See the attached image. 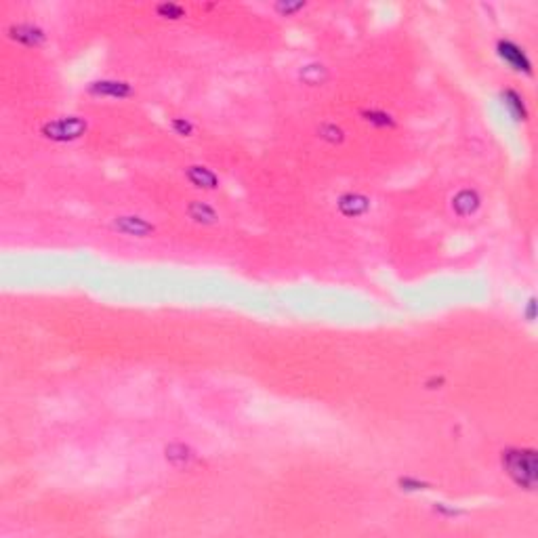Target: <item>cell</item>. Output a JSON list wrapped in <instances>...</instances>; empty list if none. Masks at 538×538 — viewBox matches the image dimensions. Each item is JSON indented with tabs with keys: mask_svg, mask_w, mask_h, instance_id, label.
<instances>
[{
	"mask_svg": "<svg viewBox=\"0 0 538 538\" xmlns=\"http://www.w3.org/2000/svg\"><path fill=\"white\" fill-rule=\"evenodd\" d=\"M156 13L162 19H181V17L187 15V11L181 5H177V3H160L156 7Z\"/></svg>",
	"mask_w": 538,
	"mask_h": 538,
	"instance_id": "13",
	"label": "cell"
},
{
	"mask_svg": "<svg viewBox=\"0 0 538 538\" xmlns=\"http://www.w3.org/2000/svg\"><path fill=\"white\" fill-rule=\"evenodd\" d=\"M189 217L198 223H215L217 221V213L211 204H207V202H202V200H196L191 202V207H189Z\"/></svg>",
	"mask_w": 538,
	"mask_h": 538,
	"instance_id": "11",
	"label": "cell"
},
{
	"mask_svg": "<svg viewBox=\"0 0 538 538\" xmlns=\"http://www.w3.org/2000/svg\"><path fill=\"white\" fill-rule=\"evenodd\" d=\"M173 128L181 134V137H189L191 130H194V126L187 120H183V118H175L173 120Z\"/></svg>",
	"mask_w": 538,
	"mask_h": 538,
	"instance_id": "17",
	"label": "cell"
},
{
	"mask_svg": "<svg viewBox=\"0 0 538 538\" xmlns=\"http://www.w3.org/2000/svg\"><path fill=\"white\" fill-rule=\"evenodd\" d=\"M276 9H278L282 15L290 17L292 13L301 11V9H305V3H280V5H276Z\"/></svg>",
	"mask_w": 538,
	"mask_h": 538,
	"instance_id": "16",
	"label": "cell"
},
{
	"mask_svg": "<svg viewBox=\"0 0 538 538\" xmlns=\"http://www.w3.org/2000/svg\"><path fill=\"white\" fill-rule=\"evenodd\" d=\"M84 130H86V120H82L80 116L57 118L43 126V134L51 141H74L82 137Z\"/></svg>",
	"mask_w": 538,
	"mask_h": 538,
	"instance_id": "2",
	"label": "cell"
},
{
	"mask_svg": "<svg viewBox=\"0 0 538 538\" xmlns=\"http://www.w3.org/2000/svg\"><path fill=\"white\" fill-rule=\"evenodd\" d=\"M364 120L370 122V124H375V126H379V128H391V126H395L393 116L387 114V112H383V110H366V112H364Z\"/></svg>",
	"mask_w": 538,
	"mask_h": 538,
	"instance_id": "12",
	"label": "cell"
},
{
	"mask_svg": "<svg viewBox=\"0 0 538 538\" xmlns=\"http://www.w3.org/2000/svg\"><path fill=\"white\" fill-rule=\"evenodd\" d=\"M11 38L25 47H40L45 43V30L34 23H19L11 27Z\"/></svg>",
	"mask_w": 538,
	"mask_h": 538,
	"instance_id": "6",
	"label": "cell"
},
{
	"mask_svg": "<svg viewBox=\"0 0 538 538\" xmlns=\"http://www.w3.org/2000/svg\"><path fill=\"white\" fill-rule=\"evenodd\" d=\"M370 209L368 198L360 196V194H345L339 198V211L345 217H360Z\"/></svg>",
	"mask_w": 538,
	"mask_h": 538,
	"instance_id": "9",
	"label": "cell"
},
{
	"mask_svg": "<svg viewBox=\"0 0 538 538\" xmlns=\"http://www.w3.org/2000/svg\"><path fill=\"white\" fill-rule=\"evenodd\" d=\"M114 229L124 233V235H132V238H150V235L156 231L154 223H150L143 217L137 215H122L114 219Z\"/></svg>",
	"mask_w": 538,
	"mask_h": 538,
	"instance_id": "4",
	"label": "cell"
},
{
	"mask_svg": "<svg viewBox=\"0 0 538 538\" xmlns=\"http://www.w3.org/2000/svg\"><path fill=\"white\" fill-rule=\"evenodd\" d=\"M399 486H401V490H406V492H410V490H427L429 488V484L419 480V478H401Z\"/></svg>",
	"mask_w": 538,
	"mask_h": 538,
	"instance_id": "15",
	"label": "cell"
},
{
	"mask_svg": "<svg viewBox=\"0 0 538 538\" xmlns=\"http://www.w3.org/2000/svg\"><path fill=\"white\" fill-rule=\"evenodd\" d=\"M318 132H320L322 139H326V141H330V143H341V141L345 139L343 128L336 126V124H322Z\"/></svg>",
	"mask_w": 538,
	"mask_h": 538,
	"instance_id": "14",
	"label": "cell"
},
{
	"mask_svg": "<svg viewBox=\"0 0 538 538\" xmlns=\"http://www.w3.org/2000/svg\"><path fill=\"white\" fill-rule=\"evenodd\" d=\"M500 463L507 473L519 488L534 490L538 484V456L534 448H507L500 454Z\"/></svg>",
	"mask_w": 538,
	"mask_h": 538,
	"instance_id": "1",
	"label": "cell"
},
{
	"mask_svg": "<svg viewBox=\"0 0 538 538\" xmlns=\"http://www.w3.org/2000/svg\"><path fill=\"white\" fill-rule=\"evenodd\" d=\"M89 93L108 99H128L134 93V89L124 80H95L89 84Z\"/></svg>",
	"mask_w": 538,
	"mask_h": 538,
	"instance_id": "5",
	"label": "cell"
},
{
	"mask_svg": "<svg viewBox=\"0 0 538 538\" xmlns=\"http://www.w3.org/2000/svg\"><path fill=\"white\" fill-rule=\"evenodd\" d=\"M187 179L200 189H215L219 185V177L207 166H189L187 168Z\"/></svg>",
	"mask_w": 538,
	"mask_h": 538,
	"instance_id": "10",
	"label": "cell"
},
{
	"mask_svg": "<svg viewBox=\"0 0 538 538\" xmlns=\"http://www.w3.org/2000/svg\"><path fill=\"white\" fill-rule=\"evenodd\" d=\"M482 204V200H480V194L476 189H460L454 198H452V209L456 215L460 217H469V215H473Z\"/></svg>",
	"mask_w": 538,
	"mask_h": 538,
	"instance_id": "7",
	"label": "cell"
},
{
	"mask_svg": "<svg viewBox=\"0 0 538 538\" xmlns=\"http://www.w3.org/2000/svg\"><path fill=\"white\" fill-rule=\"evenodd\" d=\"M500 97H502V106L507 108V112H509L515 120H528V118H530L526 101H524V97H522L517 91L507 89V91H502Z\"/></svg>",
	"mask_w": 538,
	"mask_h": 538,
	"instance_id": "8",
	"label": "cell"
},
{
	"mask_svg": "<svg viewBox=\"0 0 538 538\" xmlns=\"http://www.w3.org/2000/svg\"><path fill=\"white\" fill-rule=\"evenodd\" d=\"M496 53L502 59V63L509 65L513 72L532 76V59L528 57L524 47H519L517 43H513L509 38H500L496 43Z\"/></svg>",
	"mask_w": 538,
	"mask_h": 538,
	"instance_id": "3",
	"label": "cell"
}]
</instances>
